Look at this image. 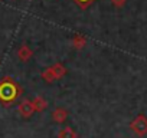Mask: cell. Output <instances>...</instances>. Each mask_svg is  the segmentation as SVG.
<instances>
[{
    "label": "cell",
    "mask_w": 147,
    "mask_h": 138,
    "mask_svg": "<svg viewBox=\"0 0 147 138\" xmlns=\"http://www.w3.org/2000/svg\"><path fill=\"white\" fill-rule=\"evenodd\" d=\"M65 74H66V68H65L62 63H55V65L46 68L45 71L42 72L40 76H42L43 81H46L48 84H51V82H53L55 79H61Z\"/></svg>",
    "instance_id": "7a4b0ae2"
},
{
    "label": "cell",
    "mask_w": 147,
    "mask_h": 138,
    "mask_svg": "<svg viewBox=\"0 0 147 138\" xmlns=\"http://www.w3.org/2000/svg\"><path fill=\"white\" fill-rule=\"evenodd\" d=\"M74 2H75V3H77V5L81 7V9H87V7H88V6H90L92 2H94V0H74Z\"/></svg>",
    "instance_id": "30bf717a"
},
{
    "label": "cell",
    "mask_w": 147,
    "mask_h": 138,
    "mask_svg": "<svg viewBox=\"0 0 147 138\" xmlns=\"http://www.w3.org/2000/svg\"><path fill=\"white\" fill-rule=\"evenodd\" d=\"M66 118H68V111H66V109H63V108H56V109L52 111V119H53L55 122L62 124V122L66 121Z\"/></svg>",
    "instance_id": "5b68a950"
},
{
    "label": "cell",
    "mask_w": 147,
    "mask_h": 138,
    "mask_svg": "<svg viewBox=\"0 0 147 138\" xmlns=\"http://www.w3.org/2000/svg\"><path fill=\"white\" fill-rule=\"evenodd\" d=\"M32 55H33V52H32V49H30L28 45H22V46L19 48V50H18V58H19L22 62H28V60L32 58Z\"/></svg>",
    "instance_id": "8992f818"
},
{
    "label": "cell",
    "mask_w": 147,
    "mask_h": 138,
    "mask_svg": "<svg viewBox=\"0 0 147 138\" xmlns=\"http://www.w3.org/2000/svg\"><path fill=\"white\" fill-rule=\"evenodd\" d=\"M32 104H33L35 111H38V112L45 111V109H46V107H48V101H46V99H43L42 96H36V98L32 101Z\"/></svg>",
    "instance_id": "52a82bcc"
},
{
    "label": "cell",
    "mask_w": 147,
    "mask_h": 138,
    "mask_svg": "<svg viewBox=\"0 0 147 138\" xmlns=\"http://www.w3.org/2000/svg\"><path fill=\"white\" fill-rule=\"evenodd\" d=\"M130 128L137 134V135H146L147 134V117L146 115H138L131 124Z\"/></svg>",
    "instance_id": "3957f363"
},
{
    "label": "cell",
    "mask_w": 147,
    "mask_h": 138,
    "mask_svg": "<svg viewBox=\"0 0 147 138\" xmlns=\"http://www.w3.org/2000/svg\"><path fill=\"white\" fill-rule=\"evenodd\" d=\"M18 109H19V114H20L23 118H29V117H32V115H33V112H35L33 104H32V101H29V99L22 101Z\"/></svg>",
    "instance_id": "277c9868"
},
{
    "label": "cell",
    "mask_w": 147,
    "mask_h": 138,
    "mask_svg": "<svg viewBox=\"0 0 147 138\" xmlns=\"http://www.w3.org/2000/svg\"><path fill=\"white\" fill-rule=\"evenodd\" d=\"M19 95V86L12 79H3L0 82V101L3 104L13 102Z\"/></svg>",
    "instance_id": "6da1fadb"
},
{
    "label": "cell",
    "mask_w": 147,
    "mask_h": 138,
    "mask_svg": "<svg viewBox=\"0 0 147 138\" xmlns=\"http://www.w3.org/2000/svg\"><path fill=\"white\" fill-rule=\"evenodd\" d=\"M58 138H77V132L71 127H65L58 132Z\"/></svg>",
    "instance_id": "ba28073f"
},
{
    "label": "cell",
    "mask_w": 147,
    "mask_h": 138,
    "mask_svg": "<svg viewBox=\"0 0 147 138\" xmlns=\"http://www.w3.org/2000/svg\"><path fill=\"white\" fill-rule=\"evenodd\" d=\"M124 2H125V0H113V3H114L115 6H118V7H120V6H123V5H124Z\"/></svg>",
    "instance_id": "8fae6325"
},
{
    "label": "cell",
    "mask_w": 147,
    "mask_h": 138,
    "mask_svg": "<svg viewBox=\"0 0 147 138\" xmlns=\"http://www.w3.org/2000/svg\"><path fill=\"white\" fill-rule=\"evenodd\" d=\"M72 45L75 49H84L85 45H87V39L82 36V35H75L72 39Z\"/></svg>",
    "instance_id": "9c48e42d"
}]
</instances>
